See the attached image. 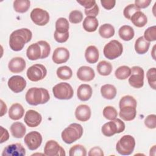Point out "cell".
Instances as JSON below:
<instances>
[{
	"instance_id": "cell-30",
	"label": "cell",
	"mask_w": 156,
	"mask_h": 156,
	"mask_svg": "<svg viewBox=\"0 0 156 156\" xmlns=\"http://www.w3.org/2000/svg\"><path fill=\"white\" fill-rule=\"evenodd\" d=\"M119 37L124 41H130L135 35L133 29L129 25H124L121 26L118 31Z\"/></svg>"
},
{
	"instance_id": "cell-51",
	"label": "cell",
	"mask_w": 156,
	"mask_h": 156,
	"mask_svg": "<svg viewBox=\"0 0 156 156\" xmlns=\"http://www.w3.org/2000/svg\"><path fill=\"white\" fill-rule=\"evenodd\" d=\"M104 155V154L103 151L101 149V148L98 146L91 148L88 152L89 156H103Z\"/></svg>"
},
{
	"instance_id": "cell-42",
	"label": "cell",
	"mask_w": 156,
	"mask_h": 156,
	"mask_svg": "<svg viewBox=\"0 0 156 156\" xmlns=\"http://www.w3.org/2000/svg\"><path fill=\"white\" fill-rule=\"evenodd\" d=\"M144 39L147 41H153L156 40V26H153L148 27L144 33Z\"/></svg>"
},
{
	"instance_id": "cell-46",
	"label": "cell",
	"mask_w": 156,
	"mask_h": 156,
	"mask_svg": "<svg viewBox=\"0 0 156 156\" xmlns=\"http://www.w3.org/2000/svg\"><path fill=\"white\" fill-rule=\"evenodd\" d=\"M54 37L55 40L57 42L60 43H65L68 40L69 38V32L66 34H60L55 30Z\"/></svg>"
},
{
	"instance_id": "cell-35",
	"label": "cell",
	"mask_w": 156,
	"mask_h": 156,
	"mask_svg": "<svg viewBox=\"0 0 156 156\" xmlns=\"http://www.w3.org/2000/svg\"><path fill=\"white\" fill-rule=\"evenodd\" d=\"M56 73L57 77L62 80L69 79L73 76L72 69L68 66H62L58 68Z\"/></svg>"
},
{
	"instance_id": "cell-4",
	"label": "cell",
	"mask_w": 156,
	"mask_h": 156,
	"mask_svg": "<svg viewBox=\"0 0 156 156\" xmlns=\"http://www.w3.org/2000/svg\"><path fill=\"white\" fill-rule=\"evenodd\" d=\"M135 146V138L132 135H126L122 136L117 142L116 150L121 155H129L133 152Z\"/></svg>"
},
{
	"instance_id": "cell-2",
	"label": "cell",
	"mask_w": 156,
	"mask_h": 156,
	"mask_svg": "<svg viewBox=\"0 0 156 156\" xmlns=\"http://www.w3.org/2000/svg\"><path fill=\"white\" fill-rule=\"evenodd\" d=\"M25 98L29 104L31 105H37L48 102L50 99V96L46 89L32 87L27 90Z\"/></svg>"
},
{
	"instance_id": "cell-23",
	"label": "cell",
	"mask_w": 156,
	"mask_h": 156,
	"mask_svg": "<svg viewBox=\"0 0 156 156\" xmlns=\"http://www.w3.org/2000/svg\"><path fill=\"white\" fill-rule=\"evenodd\" d=\"M24 113L23 107L19 103H15L11 105L9 110V116L12 120L21 119Z\"/></svg>"
},
{
	"instance_id": "cell-1",
	"label": "cell",
	"mask_w": 156,
	"mask_h": 156,
	"mask_svg": "<svg viewBox=\"0 0 156 156\" xmlns=\"http://www.w3.org/2000/svg\"><path fill=\"white\" fill-rule=\"evenodd\" d=\"M32 37V32L27 28H22L13 31L10 35L9 46L12 50L20 51L26 43L29 42Z\"/></svg>"
},
{
	"instance_id": "cell-48",
	"label": "cell",
	"mask_w": 156,
	"mask_h": 156,
	"mask_svg": "<svg viewBox=\"0 0 156 156\" xmlns=\"http://www.w3.org/2000/svg\"><path fill=\"white\" fill-rule=\"evenodd\" d=\"M77 2L84 7L85 9H90L96 4L94 0H77Z\"/></svg>"
},
{
	"instance_id": "cell-37",
	"label": "cell",
	"mask_w": 156,
	"mask_h": 156,
	"mask_svg": "<svg viewBox=\"0 0 156 156\" xmlns=\"http://www.w3.org/2000/svg\"><path fill=\"white\" fill-rule=\"evenodd\" d=\"M69 155L70 156H85L87 155V151L83 146L76 144L69 149Z\"/></svg>"
},
{
	"instance_id": "cell-19",
	"label": "cell",
	"mask_w": 156,
	"mask_h": 156,
	"mask_svg": "<svg viewBox=\"0 0 156 156\" xmlns=\"http://www.w3.org/2000/svg\"><path fill=\"white\" fill-rule=\"evenodd\" d=\"M78 79L82 81L89 82L95 77V73L93 68L88 66H80L77 71Z\"/></svg>"
},
{
	"instance_id": "cell-44",
	"label": "cell",
	"mask_w": 156,
	"mask_h": 156,
	"mask_svg": "<svg viewBox=\"0 0 156 156\" xmlns=\"http://www.w3.org/2000/svg\"><path fill=\"white\" fill-rule=\"evenodd\" d=\"M144 124L149 129H155L156 127V115L154 114L148 115L144 119Z\"/></svg>"
},
{
	"instance_id": "cell-17",
	"label": "cell",
	"mask_w": 156,
	"mask_h": 156,
	"mask_svg": "<svg viewBox=\"0 0 156 156\" xmlns=\"http://www.w3.org/2000/svg\"><path fill=\"white\" fill-rule=\"evenodd\" d=\"M26 64L24 59L20 57H15L12 58L8 64L10 71L13 73H19L22 72L26 68Z\"/></svg>"
},
{
	"instance_id": "cell-9",
	"label": "cell",
	"mask_w": 156,
	"mask_h": 156,
	"mask_svg": "<svg viewBox=\"0 0 156 156\" xmlns=\"http://www.w3.org/2000/svg\"><path fill=\"white\" fill-rule=\"evenodd\" d=\"M47 74L46 67L41 64H35L29 67L26 73L27 78L32 82H37L43 79Z\"/></svg>"
},
{
	"instance_id": "cell-34",
	"label": "cell",
	"mask_w": 156,
	"mask_h": 156,
	"mask_svg": "<svg viewBox=\"0 0 156 156\" xmlns=\"http://www.w3.org/2000/svg\"><path fill=\"white\" fill-rule=\"evenodd\" d=\"M30 4L28 0H16L13 2V8L18 13H24L29 9Z\"/></svg>"
},
{
	"instance_id": "cell-52",
	"label": "cell",
	"mask_w": 156,
	"mask_h": 156,
	"mask_svg": "<svg viewBox=\"0 0 156 156\" xmlns=\"http://www.w3.org/2000/svg\"><path fill=\"white\" fill-rule=\"evenodd\" d=\"M1 143L6 141L9 138V134L6 129H4L2 126H1Z\"/></svg>"
},
{
	"instance_id": "cell-33",
	"label": "cell",
	"mask_w": 156,
	"mask_h": 156,
	"mask_svg": "<svg viewBox=\"0 0 156 156\" xmlns=\"http://www.w3.org/2000/svg\"><path fill=\"white\" fill-rule=\"evenodd\" d=\"M69 24L65 18H59L55 22V31L60 34L68 33Z\"/></svg>"
},
{
	"instance_id": "cell-45",
	"label": "cell",
	"mask_w": 156,
	"mask_h": 156,
	"mask_svg": "<svg viewBox=\"0 0 156 156\" xmlns=\"http://www.w3.org/2000/svg\"><path fill=\"white\" fill-rule=\"evenodd\" d=\"M38 43L41 45V46L42 48V50H43L42 59L48 57L51 52V46H50L49 44L47 41H43V40L38 41Z\"/></svg>"
},
{
	"instance_id": "cell-6",
	"label": "cell",
	"mask_w": 156,
	"mask_h": 156,
	"mask_svg": "<svg viewBox=\"0 0 156 156\" xmlns=\"http://www.w3.org/2000/svg\"><path fill=\"white\" fill-rule=\"evenodd\" d=\"M52 93L56 99L61 100H68L73 98L74 91L67 82H60L56 84L52 88Z\"/></svg>"
},
{
	"instance_id": "cell-40",
	"label": "cell",
	"mask_w": 156,
	"mask_h": 156,
	"mask_svg": "<svg viewBox=\"0 0 156 156\" xmlns=\"http://www.w3.org/2000/svg\"><path fill=\"white\" fill-rule=\"evenodd\" d=\"M124 105H132L136 107L137 102L136 99L133 96L130 95H126L121 98L119 103V107Z\"/></svg>"
},
{
	"instance_id": "cell-21",
	"label": "cell",
	"mask_w": 156,
	"mask_h": 156,
	"mask_svg": "<svg viewBox=\"0 0 156 156\" xmlns=\"http://www.w3.org/2000/svg\"><path fill=\"white\" fill-rule=\"evenodd\" d=\"M76 118L82 122L88 121L91 117V109L85 104H81L77 107L75 110Z\"/></svg>"
},
{
	"instance_id": "cell-20",
	"label": "cell",
	"mask_w": 156,
	"mask_h": 156,
	"mask_svg": "<svg viewBox=\"0 0 156 156\" xmlns=\"http://www.w3.org/2000/svg\"><path fill=\"white\" fill-rule=\"evenodd\" d=\"M136 108L132 105H124L119 107V116L126 121L133 120L136 115Z\"/></svg>"
},
{
	"instance_id": "cell-41",
	"label": "cell",
	"mask_w": 156,
	"mask_h": 156,
	"mask_svg": "<svg viewBox=\"0 0 156 156\" xmlns=\"http://www.w3.org/2000/svg\"><path fill=\"white\" fill-rule=\"evenodd\" d=\"M83 20L82 13L78 10H74L70 12L69 15V21L73 24L80 23Z\"/></svg>"
},
{
	"instance_id": "cell-36",
	"label": "cell",
	"mask_w": 156,
	"mask_h": 156,
	"mask_svg": "<svg viewBox=\"0 0 156 156\" xmlns=\"http://www.w3.org/2000/svg\"><path fill=\"white\" fill-rule=\"evenodd\" d=\"M131 73V69L127 66H121L118 68L115 72V77L119 80H124L129 77Z\"/></svg>"
},
{
	"instance_id": "cell-55",
	"label": "cell",
	"mask_w": 156,
	"mask_h": 156,
	"mask_svg": "<svg viewBox=\"0 0 156 156\" xmlns=\"http://www.w3.org/2000/svg\"><path fill=\"white\" fill-rule=\"evenodd\" d=\"M155 45L153 47V49H152V57L154 60H155Z\"/></svg>"
},
{
	"instance_id": "cell-50",
	"label": "cell",
	"mask_w": 156,
	"mask_h": 156,
	"mask_svg": "<svg viewBox=\"0 0 156 156\" xmlns=\"http://www.w3.org/2000/svg\"><path fill=\"white\" fill-rule=\"evenodd\" d=\"M151 2V0H135V5L139 9H144L147 7Z\"/></svg>"
},
{
	"instance_id": "cell-28",
	"label": "cell",
	"mask_w": 156,
	"mask_h": 156,
	"mask_svg": "<svg viewBox=\"0 0 156 156\" xmlns=\"http://www.w3.org/2000/svg\"><path fill=\"white\" fill-rule=\"evenodd\" d=\"M130 20L132 23L138 27H143L147 23L146 15L140 10L135 12L130 18Z\"/></svg>"
},
{
	"instance_id": "cell-47",
	"label": "cell",
	"mask_w": 156,
	"mask_h": 156,
	"mask_svg": "<svg viewBox=\"0 0 156 156\" xmlns=\"http://www.w3.org/2000/svg\"><path fill=\"white\" fill-rule=\"evenodd\" d=\"M99 11V9L97 4H96L92 8L90 9H85L84 10L85 13L87 16H90L93 17H96L98 15Z\"/></svg>"
},
{
	"instance_id": "cell-18",
	"label": "cell",
	"mask_w": 156,
	"mask_h": 156,
	"mask_svg": "<svg viewBox=\"0 0 156 156\" xmlns=\"http://www.w3.org/2000/svg\"><path fill=\"white\" fill-rule=\"evenodd\" d=\"M26 55L30 60L42 59L43 50L41 45L38 42L30 44L27 49Z\"/></svg>"
},
{
	"instance_id": "cell-29",
	"label": "cell",
	"mask_w": 156,
	"mask_h": 156,
	"mask_svg": "<svg viewBox=\"0 0 156 156\" xmlns=\"http://www.w3.org/2000/svg\"><path fill=\"white\" fill-rule=\"evenodd\" d=\"M101 93L102 97L107 99H113L116 95V89L112 84H105L101 88Z\"/></svg>"
},
{
	"instance_id": "cell-54",
	"label": "cell",
	"mask_w": 156,
	"mask_h": 156,
	"mask_svg": "<svg viewBox=\"0 0 156 156\" xmlns=\"http://www.w3.org/2000/svg\"><path fill=\"white\" fill-rule=\"evenodd\" d=\"M156 146L155 145H154V146H153V147H152V148H151V149H150V155H152V152H154L153 154H154V155H155V151H156Z\"/></svg>"
},
{
	"instance_id": "cell-53",
	"label": "cell",
	"mask_w": 156,
	"mask_h": 156,
	"mask_svg": "<svg viewBox=\"0 0 156 156\" xmlns=\"http://www.w3.org/2000/svg\"><path fill=\"white\" fill-rule=\"evenodd\" d=\"M1 116H2L4 114L6 113L7 112V105L6 104L3 102L2 100H1Z\"/></svg>"
},
{
	"instance_id": "cell-10",
	"label": "cell",
	"mask_w": 156,
	"mask_h": 156,
	"mask_svg": "<svg viewBox=\"0 0 156 156\" xmlns=\"http://www.w3.org/2000/svg\"><path fill=\"white\" fill-rule=\"evenodd\" d=\"M30 19L38 26H44L49 21V15L48 12L40 8L34 9L30 14Z\"/></svg>"
},
{
	"instance_id": "cell-25",
	"label": "cell",
	"mask_w": 156,
	"mask_h": 156,
	"mask_svg": "<svg viewBox=\"0 0 156 156\" xmlns=\"http://www.w3.org/2000/svg\"><path fill=\"white\" fill-rule=\"evenodd\" d=\"M10 132L12 136L16 138H23L26 132L25 126L20 122H15L10 126Z\"/></svg>"
},
{
	"instance_id": "cell-11",
	"label": "cell",
	"mask_w": 156,
	"mask_h": 156,
	"mask_svg": "<svg viewBox=\"0 0 156 156\" xmlns=\"http://www.w3.org/2000/svg\"><path fill=\"white\" fill-rule=\"evenodd\" d=\"M42 136L38 132L32 131L28 133L24 139V141L29 149L34 151L38 149L42 143Z\"/></svg>"
},
{
	"instance_id": "cell-27",
	"label": "cell",
	"mask_w": 156,
	"mask_h": 156,
	"mask_svg": "<svg viewBox=\"0 0 156 156\" xmlns=\"http://www.w3.org/2000/svg\"><path fill=\"white\" fill-rule=\"evenodd\" d=\"M150 42L147 41L141 36L138 37L135 41V50L138 54H144L146 53L149 48Z\"/></svg>"
},
{
	"instance_id": "cell-26",
	"label": "cell",
	"mask_w": 156,
	"mask_h": 156,
	"mask_svg": "<svg viewBox=\"0 0 156 156\" xmlns=\"http://www.w3.org/2000/svg\"><path fill=\"white\" fill-rule=\"evenodd\" d=\"M99 25L98 20L96 17L88 16L83 21V29L88 32H93L96 30Z\"/></svg>"
},
{
	"instance_id": "cell-14",
	"label": "cell",
	"mask_w": 156,
	"mask_h": 156,
	"mask_svg": "<svg viewBox=\"0 0 156 156\" xmlns=\"http://www.w3.org/2000/svg\"><path fill=\"white\" fill-rule=\"evenodd\" d=\"M25 155V148L18 143L7 146L2 153V156H24Z\"/></svg>"
},
{
	"instance_id": "cell-38",
	"label": "cell",
	"mask_w": 156,
	"mask_h": 156,
	"mask_svg": "<svg viewBox=\"0 0 156 156\" xmlns=\"http://www.w3.org/2000/svg\"><path fill=\"white\" fill-rule=\"evenodd\" d=\"M147 81L150 87L154 89H156V69L155 67L150 68L146 74Z\"/></svg>"
},
{
	"instance_id": "cell-3",
	"label": "cell",
	"mask_w": 156,
	"mask_h": 156,
	"mask_svg": "<svg viewBox=\"0 0 156 156\" xmlns=\"http://www.w3.org/2000/svg\"><path fill=\"white\" fill-rule=\"evenodd\" d=\"M83 132V127L80 124L72 123L62 131V139L65 143L71 144L80 138Z\"/></svg>"
},
{
	"instance_id": "cell-31",
	"label": "cell",
	"mask_w": 156,
	"mask_h": 156,
	"mask_svg": "<svg viewBox=\"0 0 156 156\" xmlns=\"http://www.w3.org/2000/svg\"><path fill=\"white\" fill-rule=\"evenodd\" d=\"M113 69L112 64L105 60L101 61L97 65V71L98 73L104 76L110 75Z\"/></svg>"
},
{
	"instance_id": "cell-32",
	"label": "cell",
	"mask_w": 156,
	"mask_h": 156,
	"mask_svg": "<svg viewBox=\"0 0 156 156\" xmlns=\"http://www.w3.org/2000/svg\"><path fill=\"white\" fill-rule=\"evenodd\" d=\"M99 35L104 38H109L115 34V28L110 24H104L99 29Z\"/></svg>"
},
{
	"instance_id": "cell-8",
	"label": "cell",
	"mask_w": 156,
	"mask_h": 156,
	"mask_svg": "<svg viewBox=\"0 0 156 156\" xmlns=\"http://www.w3.org/2000/svg\"><path fill=\"white\" fill-rule=\"evenodd\" d=\"M131 69L130 76L129 78V83L130 86L135 88H140L144 85V72L142 68L134 66Z\"/></svg>"
},
{
	"instance_id": "cell-24",
	"label": "cell",
	"mask_w": 156,
	"mask_h": 156,
	"mask_svg": "<svg viewBox=\"0 0 156 156\" xmlns=\"http://www.w3.org/2000/svg\"><path fill=\"white\" fill-rule=\"evenodd\" d=\"M99 57V50L95 46H89L85 50V57L89 63H95L98 62Z\"/></svg>"
},
{
	"instance_id": "cell-16",
	"label": "cell",
	"mask_w": 156,
	"mask_h": 156,
	"mask_svg": "<svg viewBox=\"0 0 156 156\" xmlns=\"http://www.w3.org/2000/svg\"><path fill=\"white\" fill-rule=\"evenodd\" d=\"M69 58V51L63 47L57 48L53 52L52 59L56 64H62L66 62Z\"/></svg>"
},
{
	"instance_id": "cell-15",
	"label": "cell",
	"mask_w": 156,
	"mask_h": 156,
	"mask_svg": "<svg viewBox=\"0 0 156 156\" xmlns=\"http://www.w3.org/2000/svg\"><path fill=\"white\" fill-rule=\"evenodd\" d=\"M42 120L41 115L35 110H29L26 112L24 121L27 126L35 127L40 125Z\"/></svg>"
},
{
	"instance_id": "cell-39",
	"label": "cell",
	"mask_w": 156,
	"mask_h": 156,
	"mask_svg": "<svg viewBox=\"0 0 156 156\" xmlns=\"http://www.w3.org/2000/svg\"><path fill=\"white\" fill-rule=\"evenodd\" d=\"M103 116L108 120H113L116 118L118 113L116 110L112 106H106L103 109Z\"/></svg>"
},
{
	"instance_id": "cell-43",
	"label": "cell",
	"mask_w": 156,
	"mask_h": 156,
	"mask_svg": "<svg viewBox=\"0 0 156 156\" xmlns=\"http://www.w3.org/2000/svg\"><path fill=\"white\" fill-rule=\"evenodd\" d=\"M140 9H139L135 4H130L127 5L123 11V15L128 20H130V18L136 12L140 11Z\"/></svg>"
},
{
	"instance_id": "cell-12",
	"label": "cell",
	"mask_w": 156,
	"mask_h": 156,
	"mask_svg": "<svg viewBox=\"0 0 156 156\" xmlns=\"http://www.w3.org/2000/svg\"><path fill=\"white\" fill-rule=\"evenodd\" d=\"M44 155L47 156H65V149L54 140H49L44 147Z\"/></svg>"
},
{
	"instance_id": "cell-22",
	"label": "cell",
	"mask_w": 156,
	"mask_h": 156,
	"mask_svg": "<svg viewBox=\"0 0 156 156\" xmlns=\"http://www.w3.org/2000/svg\"><path fill=\"white\" fill-rule=\"evenodd\" d=\"M92 88L88 84H81L77 90V96L79 100L87 101L92 96Z\"/></svg>"
},
{
	"instance_id": "cell-49",
	"label": "cell",
	"mask_w": 156,
	"mask_h": 156,
	"mask_svg": "<svg viewBox=\"0 0 156 156\" xmlns=\"http://www.w3.org/2000/svg\"><path fill=\"white\" fill-rule=\"evenodd\" d=\"M101 3L104 8L107 10H110L113 9L116 4L115 0H101Z\"/></svg>"
},
{
	"instance_id": "cell-5",
	"label": "cell",
	"mask_w": 156,
	"mask_h": 156,
	"mask_svg": "<svg viewBox=\"0 0 156 156\" xmlns=\"http://www.w3.org/2000/svg\"><path fill=\"white\" fill-rule=\"evenodd\" d=\"M124 130L125 124L119 118H115L111 121L105 123L101 128L103 135L108 137L112 136L116 133H121Z\"/></svg>"
},
{
	"instance_id": "cell-13",
	"label": "cell",
	"mask_w": 156,
	"mask_h": 156,
	"mask_svg": "<svg viewBox=\"0 0 156 156\" xmlns=\"http://www.w3.org/2000/svg\"><path fill=\"white\" fill-rule=\"evenodd\" d=\"M8 87L15 93L23 91L26 87V80L21 76H12L8 80Z\"/></svg>"
},
{
	"instance_id": "cell-7",
	"label": "cell",
	"mask_w": 156,
	"mask_h": 156,
	"mask_svg": "<svg viewBox=\"0 0 156 156\" xmlns=\"http://www.w3.org/2000/svg\"><path fill=\"white\" fill-rule=\"evenodd\" d=\"M122 44L116 40H111L106 44L103 50L104 56L109 60H113L118 58L122 54Z\"/></svg>"
}]
</instances>
